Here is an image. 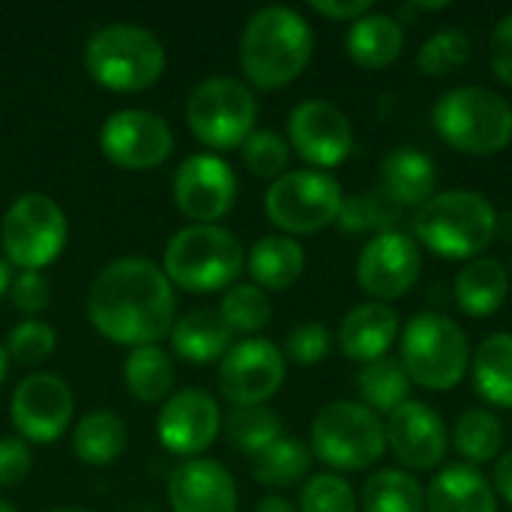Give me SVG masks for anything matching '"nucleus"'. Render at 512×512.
Listing matches in <instances>:
<instances>
[{"label":"nucleus","instance_id":"obj_6","mask_svg":"<svg viewBox=\"0 0 512 512\" xmlns=\"http://www.w3.org/2000/svg\"><path fill=\"white\" fill-rule=\"evenodd\" d=\"M435 132L459 153L492 156L512 141V105L495 90L453 87L435 102Z\"/></svg>","mask_w":512,"mask_h":512},{"label":"nucleus","instance_id":"obj_8","mask_svg":"<svg viewBox=\"0 0 512 512\" xmlns=\"http://www.w3.org/2000/svg\"><path fill=\"white\" fill-rule=\"evenodd\" d=\"M387 450L381 417L363 402H330L312 423V453L336 471H363Z\"/></svg>","mask_w":512,"mask_h":512},{"label":"nucleus","instance_id":"obj_39","mask_svg":"<svg viewBox=\"0 0 512 512\" xmlns=\"http://www.w3.org/2000/svg\"><path fill=\"white\" fill-rule=\"evenodd\" d=\"M240 153H243V165H246L255 177L279 180L282 174H288L291 150H288V141H285L279 132L255 129V132L240 144Z\"/></svg>","mask_w":512,"mask_h":512},{"label":"nucleus","instance_id":"obj_46","mask_svg":"<svg viewBox=\"0 0 512 512\" xmlns=\"http://www.w3.org/2000/svg\"><path fill=\"white\" fill-rule=\"evenodd\" d=\"M309 6L327 18H336V21H357L366 12H372L369 0H312Z\"/></svg>","mask_w":512,"mask_h":512},{"label":"nucleus","instance_id":"obj_16","mask_svg":"<svg viewBox=\"0 0 512 512\" xmlns=\"http://www.w3.org/2000/svg\"><path fill=\"white\" fill-rule=\"evenodd\" d=\"M237 198V174L234 168L213 156L195 153L183 159L174 174V201L192 225H216Z\"/></svg>","mask_w":512,"mask_h":512},{"label":"nucleus","instance_id":"obj_26","mask_svg":"<svg viewBox=\"0 0 512 512\" xmlns=\"http://www.w3.org/2000/svg\"><path fill=\"white\" fill-rule=\"evenodd\" d=\"M348 54L366 66V69H384L390 66L402 48H405V30L399 24V18L387 15V12H366L363 18L351 21V30L345 36Z\"/></svg>","mask_w":512,"mask_h":512},{"label":"nucleus","instance_id":"obj_22","mask_svg":"<svg viewBox=\"0 0 512 512\" xmlns=\"http://www.w3.org/2000/svg\"><path fill=\"white\" fill-rule=\"evenodd\" d=\"M429 512H498L492 483L474 465H447L426 492Z\"/></svg>","mask_w":512,"mask_h":512},{"label":"nucleus","instance_id":"obj_36","mask_svg":"<svg viewBox=\"0 0 512 512\" xmlns=\"http://www.w3.org/2000/svg\"><path fill=\"white\" fill-rule=\"evenodd\" d=\"M399 219V207L378 189V192H357L342 201L336 225L348 234H384L393 231Z\"/></svg>","mask_w":512,"mask_h":512},{"label":"nucleus","instance_id":"obj_41","mask_svg":"<svg viewBox=\"0 0 512 512\" xmlns=\"http://www.w3.org/2000/svg\"><path fill=\"white\" fill-rule=\"evenodd\" d=\"M300 512H357V498L339 474H315L300 492Z\"/></svg>","mask_w":512,"mask_h":512},{"label":"nucleus","instance_id":"obj_10","mask_svg":"<svg viewBox=\"0 0 512 512\" xmlns=\"http://www.w3.org/2000/svg\"><path fill=\"white\" fill-rule=\"evenodd\" d=\"M66 216L57 201L42 192L15 198L0 222V243L6 261L21 270H45L66 246Z\"/></svg>","mask_w":512,"mask_h":512},{"label":"nucleus","instance_id":"obj_11","mask_svg":"<svg viewBox=\"0 0 512 512\" xmlns=\"http://www.w3.org/2000/svg\"><path fill=\"white\" fill-rule=\"evenodd\" d=\"M342 186L324 171H288L264 195L267 219L291 234H315L339 219Z\"/></svg>","mask_w":512,"mask_h":512},{"label":"nucleus","instance_id":"obj_5","mask_svg":"<svg viewBox=\"0 0 512 512\" xmlns=\"http://www.w3.org/2000/svg\"><path fill=\"white\" fill-rule=\"evenodd\" d=\"M417 237L444 258H480L498 234V210L471 189L435 192L414 219Z\"/></svg>","mask_w":512,"mask_h":512},{"label":"nucleus","instance_id":"obj_23","mask_svg":"<svg viewBox=\"0 0 512 512\" xmlns=\"http://www.w3.org/2000/svg\"><path fill=\"white\" fill-rule=\"evenodd\" d=\"M438 186L435 162L411 147L393 150L381 162V192L396 207H423Z\"/></svg>","mask_w":512,"mask_h":512},{"label":"nucleus","instance_id":"obj_44","mask_svg":"<svg viewBox=\"0 0 512 512\" xmlns=\"http://www.w3.org/2000/svg\"><path fill=\"white\" fill-rule=\"evenodd\" d=\"M30 450L21 438H3L0 441V489H9L21 483L30 474Z\"/></svg>","mask_w":512,"mask_h":512},{"label":"nucleus","instance_id":"obj_51","mask_svg":"<svg viewBox=\"0 0 512 512\" xmlns=\"http://www.w3.org/2000/svg\"><path fill=\"white\" fill-rule=\"evenodd\" d=\"M51 512H93V510H84V507H60V510H51Z\"/></svg>","mask_w":512,"mask_h":512},{"label":"nucleus","instance_id":"obj_45","mask_svg":"<svg viewBox=\"0 0 512 512\" xmlns=\"http://www.w3.org/2000/svg\"><path fill=\"white\" fill-rule=\"evenodd\" d=\"M489 60H492V69L495 75L510 84L512 87V12H507L495 30H492V39H489Z\"/></svg>","mask_w":512,"mask_h":512},{"label":"nucleus","instance_id":"obj_2","mask_svg":"<svg viewBox=\"0 0 512 512\" xmlns=\"http://www.w3.org/2000/svg\"><path fill=\"white\" fill-rule=\"evenodd\" d=\"M312 27L291 6L258 9L240 33V66L258 90H279L312 60Z\"/></svg>","mask_w":512,"mask_h":512},{"label":"nucleus","instance_id":"obj_49","mask_svg":"<svg viewBox=\"0 0 512 512\" xmlns=\"http://www.w3.org/2000/svg\"><path fill=\"white\" fill-rule=\"evenodd\" d=\"M9 285H12V273H9V261L0 258V297L9 294Z\"/></svg>","mask_w":512,"mask_h":512},{"label":"nucleus","instance_id":"obj_30","mask_svg":"<svg viewBox=\"0 0 512 512\" xmlns=\"http://www.w3.org/2000/svg\"><path fill=\"white\" fill-rule=\"evenodd\" d=\"M123 381L138 402H162L174 387V363L159 345L132 348L123 363Z\"/></svg>","mask_w":512,"mask_h":512},{"label":"nucleus","instance_id":"obj_19","mask_svg":"<svg viewBox=\"0 0 512 512\" xmlns=\"http://www.w3.org/2000/svg\"><path fill=\"white\" fill-rule=\"evenodd\" d=\"M384 429H387V447L396 453L402 465L429 471L444 462L447 429H444V420L435 414V408H429L426 402L408 399L390 414Z\"/></svg>","mask_w":512,"mask_h":512},{"label":"nucleus","instance_id":"obj_52","mask_svg":"<svg viewBox=\"0 0 512 512\" xmlns=\"http://www.w3.org/2000/svg\"><path fill=\"white\" fill-rule=\"evenodd\" d=\"M0 512H15V510H12V507H9L6 501H0Z\"/></svg>","mask_w":512,"mask_h":512},{"label":"nucleus","instance_id":"obj_15","mask_svg":"<svg viewBox=\"0 0 512 512\" xmlns=\"http://www.w3.org/2000/svg\"><path fill=\"white\" fill-rule=\"evenodd\" d=\"M420 267H423V255L417 240L393 228L375 234L363 246L357 258V282L369 297L387 303L414 288V282L420 279Z\"/></svg>","mask_w":512,"mask_h":512},{"label":"nucleus","instance_id":"obj_37","mask_svg":"<svg viewBox=\"0 0 512 512\" xmlns=\"http://www.w3.org/2000/svg\"><path fill=\"white\" fill-rule=\"evenodd\" d=\"M219 315L231 333H258L270 321V297L258 285H231L222 297Z\"/></svg>","mask_w":512,"mask_h":512},{"label":"nucleus","instance_id":"obj_34","mask_svg":"<svg viewBox=\"0 0 512 512\" xmlns=\"http://www.w3.org/2000/svg\"><path fill=\"white\" fill-rule=\"evenodd\" d=\"M456 450L468 459V465L492 462L504 447V426L501 420L486 408H471L459 417L456 429Z\"/></svg>","mask_w":512,"mask_h":512},{"label":"nucleus","instance_id":"obj_31","mask_svg":"<svg viewBox=\"0 0 512 512\" xmlns=\"http://www.w3.org/2000/svg\"><path fill=\"white\" fill-rule=\"evenodd\" d=\"M357 390H360L366 408L393 414L399 405L408 402L411 378H408L402 360H396V357H381V360H372V363H366V366L360 369V375H357Z\"/></svg>","mask_w":512,"mask_h":512},{"label":"nucleus","instance_id":"obj_20","mask_svg":"<svg viewBox=\"0 0 512 512\" xmlns=\"http://www.w3.org/2000/svg\"><path fill=\"white\" fill-rule=\"evenodd\" d=\"M174 512H237V483L213 459H186L168 477Z\"/></svg>","mask_w":512,"mask_h":512},{"label":"nucleus","instance_id":"obj_25","mask_svg":"<svg viewBox=\"0 0 512 512\" xmlns=\"http://www.w3.org/2000/svg\"><path fill=\"white\" fill-rule=\"evenodd\" d=\"M510 294V273L498 258H471L456 276V303L465 315L489 318Z\"/></svg>","mask_w":512,"mask_h":512},{"label":"nucleus","instance_id":"obj_13","mask_svg":"<svg viewBox=\"0 0 512 512\" xmlns=\"http://www.w3.org/2000/svg\"><path fill=\"white\" fill-rule=\"evenodd\" d=\"M285 381V354L267 339L231 345L219 363V390L234 408L264 405Z\"/></svg>","mask_w":512,"mask_h":512},{"label":"nucleus","instance_id":"obj_29","mask_svg":"<svg viewBox=\"0 0 512 512\" xmlns=\"http://www.w3.org/2000/svg\"><path fill=\"white\" fill-rule=\"evenodd\" d=\"M126 447V426L111 411H90L72 429V450L84 465L105 468L117 462Z\"/></svg>","mask_w":512,"mask_h":512},{"label":"nucleus","instance_id":"obj_47","mask_svg":"<svg viewBox=\"0 0 512 512\" xmlns=\"http://www.w3.org/2000/svg\"><path fill=\"white\" fill-rule=\"evenodd\" d=\"M495 489H498V495L512 507V453L501 456L498 465H495Z\"/></svg>","mask_w":512,"mask_h":512},{"label":"nucleus","instance_id":"obj_9","mask_svg":"<svg viewBox=\"0 0 512 512\" xmlns=\"http://www.w3.org/2000/svg\"><path fill=\"white\" fill-rule=\"evenodd\" d=\"M255 117L258 102L252 90L228 75L201 81L186 102V123L192 135L213 150L240 147L255 132Z\"/></svg>","mask_w":512,"mask_h":512},{"label":"nucleus","instance_id":"obj_35","mask_svg":"<svg viewBox=\"0 0 512 512\" xmlns=\"http://www.w3.org/2000/svg\"><path fill=\"white\" fill-rule=\"evenodd\" d=\"M225 435L234 450L255 459L261 450H267L273 441L282 438V420L264 405L234 408L225 420Z\"/></svg>","mask_w":512,"mask_h":512},{"label":"nucleus","instance_id":"obj_27","mask_svg":"<svg viewBox=\"0 0 512 512\" xmlns=\"http://www.w3.org/2000/svg\"><path fill=\"white\" fill-rule=\"evenodd\" d=\"M306 267V252L303 246L288 237V234H267L261 237L246 261V270L252 273L255 285L264 291H285L291 288Z\"/></svg>","mask_w":512,"mask_h":512},{"label":"nucleus","instance_id":"obj_38","mask_svg":"<svg viewBox=\"0 0 512 512\" xmlns=\"http://www.w3.org/2000/svg\"><path fill=\"white\" fill-rule=\"evenodd\" d=\"M468 57H471L468 33H462L456 27H447V30L432 33L423 42V48L417 54V66H420V72H426L432 78H441V75H450L459 66H465Z\"/></svg>","mask_w":512,"mask_h":512},{"label":"nucleus","instance_id":"obj_7","mask_svg":"<svg viewBox=\"0 0 512 512\" xmlns=\"http://www.w3.org/2000/svg\"><path fill=\"white\" fill-rule=\"evenodd\" d=\"M471 348L462 327L438 312H420L402 333V366L411 384L453 390L468 375Z\"/></svg>","mask_w":512,"mask_h":512},{"label":"nucleus","instance_id":"obj_17","mask_svg":"<svg viewBox=\"0 0 512 512\" xmlns=\"http://www.w3.org/2000/svg\"><path fill=\"white\" fill-rule=\"evenodd\" d=\"M288 141L309 165L333 168L348 159L354 147V129L342 108L324 99H309L291 111Z\"/></svg>","mask_w":512,"mask_h":512},{"label":"nucleus","instance_id":"obj_28","mask_svg":"<svg viewBox=\"0 0 512 512\" xmlns=\"http://www.w3.org/2000/svg\"><path fill=\"white\" fill-rule=\"evenodd\" d=\"M471 372L477 393L489 405L512 408V333L486 336L471 360Z\"/></svg>","mask_w":512,"mask_h":512},{"label":"nucleus","instance_id":"obj_4","mask_svg":"<svg viewBox=\"0 0 512 512\" xmlns=\"http://www.w3.org/2000/svg\"><path fill=\"white\" fill-rule=\"evenodd\" d=\"M90 78L117 93H135L159 81L165 72V48L159 36L141 24H105L84 45Z\"/></svg>","mask_w":512,"mask_h":512},{"label":"nucleus","instance_id":"obj_24","mask_svg":"<svg viewBox=\"0 0 512 512\" xmlns=\"http://www.w3.org/2000/svg\"><path fill=\"white\" fill-rule=\"evenodd\" d=\"M231 327L219 315V309H192L171 327V345L174 354L186 363L204 366L213 360H222L231 351Z\"/></svg>","mask_w":512,"mask_h":512},{"label":"nucleus","instance_id":"obj_40","mask_svg":"<svg viewBox=\"0 0 512 512\" xmlns=\"http://www.w3.org/2000/svg\"><path fill=\"white\" fill-rule=\"evenodd\" d=\"M6 354L21 363V366H39L45 363L54 348H57V333L51 324L36 321V318H24L21 324H15L6 336Z\"/></svg>","mask_w":512,"mask_h":512},{"label":"nucleus","instance_id":"obj_18","mask_svg":"<svg viewBox=\"0 0 512 512\" xmlns=\"http://www.w3.org/2000/svg\"><path fill=\"white\" fill-rule=\"evenodd\" d=\"M222 429V414L216 399L207 390L186 387L165 399L156 417L159 444L174 456L204 453Z\"/></svg>","mask_w":512,"mask_h":512},{"label":"nucleus","instance_id":"obj_1","mask_svg":"<svg viewBox=\"0 0 512 512\" xmlns=\"http://www.w3.org/2000/svg\"><path fill=\"white\" fill-rule=\"evenodd\" d=\"M174 285L147 258H120L99 270L87 294V318L114 345H159L174 327Z\"/></svg>","mask_w":512,"mask_h":512},{"label":"nucleus","instance_id":"obj_43","mask_svg":"<svg viewBox=\"0 0 512 512\" xmlns=\"http://www.w3.org/2000/svg\"><path fill=\"white\" fill-rule=\"evenodd\" d=\"M9 300L21 315H39L51 303V285L42 270H21L9 285Z\"/></svg>","mask_w":512,"mask_h":512},{"label":"nucleus","instance_id":"obj_12","mask_svg":"<svg viewBox=\"0 0 512 512\" xmlns=\"http://www.w3.org/2000/svg\"><path fill=\"white\" fill-rule=\"evenodd\" d=\"M99 147L117 168L150 171L171 156L174 135L159 114L144 108H120L102 123Z\"/></svg>","mask_w":512,"mask_h":512},{"label":"nucleus","instance_id":"obj_42","mask_svg":"<svg viewBox=\"0 0 512 512\" xmlns=\"http://www.w3.org/2000/svg\"><path fill=\"white\" fill-rule=\"evenodd\" d=\"M330 345H333V336L324 324L318 321H306L300 327H294L288 333V342H285V351L294 363L300 366H315L321 363L327 354H330Z\"/></svg>","mask_w":512,"mask_h":512},{"label":"nucleus","instance_id":"obj_21","mask_svg":"<svg viewBox=\"0 0 512 512\" xmlns=\"http://www.w3.org/2000/svg\"><path fill=\"white\" fill-rule=\"evenodd\" d=\"M396 336H399V315L387 303H375V300L351 309L339 327L342 351L363 366L387 357Z\"/></svg>","mask_w":512,"mask_h":512},{"label":"nucleus","instance_id":"obj_32","mask_svg":"<svg viewBox=\"0 0 512 512\" xmlns=\"http://www.w3.org/2000/svg\"><path fill=\"white\" fill-rule=\"evenodd\" d=\"M363 512H426V492L408 471H378L363 486Z\"/></svg>","mask_w":512,"mask_h":512},{"label":"nucleus","instance_id":"obj_3","mask_svg":"<svg viewBox=\"0 0 512 512\" xmlns=\"http://www.w3.org/2000/svg\"><path fill=\"white\" fill-rule=\"evenodd\" d=\"M243 267V243L222 225H186L168 240L162 255L168 282L189 294L231 288Z\"/></svg>","mask_w":512,"mask_h":512},{"label":"nucleus","instance_id":"obj_50","mask_svg":"<svg viewBox=\"0 0 512 512\" xmlns=\"http://www.w3.org/2000/svg\"><path fill=\"white\" fill-rule=\"evenodd\" d=\"M6 372H9V354H6V348L0 345V384L6 381Z\"/></svg>","mask_w":512,"mask_h":512},{"label":"nucleus","instance_id":"obj_14","mask_svg":"<svg viewBox=\"0 0 512 512\" xmlns=\"http://www.w3.org/2000/svg\"><path fill=\"white\" fill-rule=\"evenodd\" d=\"M72 411H75L72 390L63 384V378L51 372L27 375L15 387L9 402L15 432L21 435V441H33V444L57 441L69 429Z\"/></svg>","mask_w":512,"mask_h":512},{"label":"nucleus","instance_id":"obj_33","mask_svg":"<svg viewBox=\"0 0 512 512\" xmlns=\"http://www.w3.org/2000/svg\"><path fill=\"white\" fill-rule=\"evenodd\" d=\"M312 450L297 438H279L252 459V474L261 486L288 489L309 474Z\"/></svg>","mask_w":512,"mask_h":512},{"label":"nucleus","instance_id":"obj_48","mask_svg":"<svg viewBox=\"0 0 512 512\" xmlns=\"http://www.w3.org/2000/svg\"><path fill=\"white\" fill-rule=\"evenodd\" d=\"M255 512H297V507H294L291 501L279 498V495H270V498H261V501H258Z\"/></svg>","mask_w":512,"mask_h":512}]
</instances>
